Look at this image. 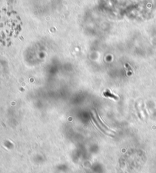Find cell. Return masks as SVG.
I'll return each mask as SVG.
<instances>
[{
    "label": "cell",
    "instance_id": "1",
    "mask_svg": "<svg viewBox=\"0 0 156 173\" xmlns=\"http://www.w3.org/2000/svg\"><path fill=\"white\" fill-rule=\"evenodd\" d=\"M18 18L12 12L0 11V40L13 36L18 27Z\"/></svg>",
    "mask_w": 156,
    "mask_h": 173
},
{
    "label": "cell",
    "instance_id": "2",
    "mask_svg": "<svg viewBox=\"0 0 156 173\" xmlns=\"http://www.w3.org/2000/svg\"><path fill=\"white\" fill-rule=\"evenodd\" d=\"M104 95L105 97H110V98H112L115 99V100H118V96H116L115 95L112 94L109 91H107L104 92Z\"/></svg>",
    "mask_w": 156,
    "mask_h": 173
},
{
    "label": "cell",
    "instance_id": "3",
    "mask_svg": "<svg viewBox=\"0 0 156 173\" xmlns=\"http://www.w3.org/2000/svg\"><path fill=\"white\" fill-rule=\"evenodd\" d=\"M135 108H136V109H137V111L138 114V115H139V117H140V119H141V115H140V111H139V109H138V108L137 105H136V106H135Z\"/></svg>",
    "mask_w": 156,
    "mask_h": 173
},
{
    "label": "cell",
    "instance_id": "4",
    "mask_svg": "<svg viewBox=\"0 0 156 173\" xmlns=\"http://www.w3.org/2000/svg\"><path fill=\"white\" fill-rule=\"evenodd\" d=\"M126 67H127V69H129V70L130 71H131V72H132H132H133V71H132V69L131 68V67H130V66H129V65H127V64H126Z\"/></svg>",
    "mask_w": 156,
    "mask_h": 173
}]
</instances>
